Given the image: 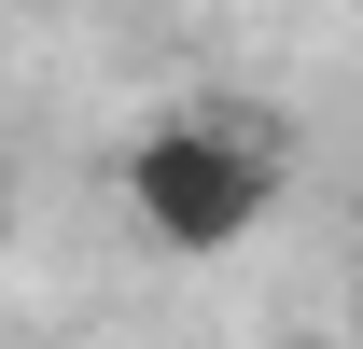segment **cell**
Returning a JSON list of instances; mask_svg holds the SVG:
<instances>
[{"label":"cell","mask_w":363,"mask_h":349,"mask_svg":"<svg viewBox=\"0 0 363 349\" xmlns=\"http://www.w3.org/2000/svg\"><path fill=\"white\" fill-rule=\"evenodd\" d=\"M0 238H14V168H0Z\"/></svg>","instance_id":"cell-2"},{"label":"cell","mask_w":363,"mask_h":349,"mask_svg":"<svg viewBox=\"0 0 363 349\" xmlns=\"http://www.w3.org/2000/svg\"><path fill=\"white\" fill-rule=\"evenodd\" d=\"M266 210H279V140H266V126H224V112L140 126V154H126V223L154 238V252H238Z\"/></svg>","instance_id":"cell-1"}]
</instances>
